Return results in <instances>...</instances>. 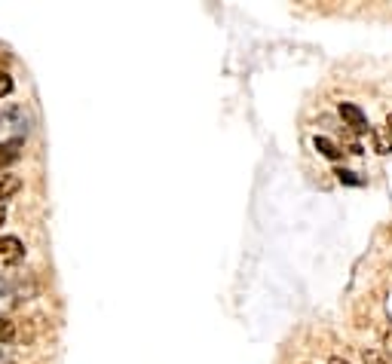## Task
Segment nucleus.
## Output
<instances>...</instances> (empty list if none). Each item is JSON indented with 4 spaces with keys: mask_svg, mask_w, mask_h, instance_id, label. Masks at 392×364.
Here are the masks:
<instances>
[{
    "mask_svg": "<svg viewBox=\"0 0 392 364\" xmlns=\"http://www.w3.org/2000/svg\"><path fill=\"white\" fill-rule=\"evenodd\" d=\"M28 113H25V107H19V104H10V107H3L0 111V135H6L10 132L13 138H25L28 135Z\"/></svg>",
    "mask_w": 392,
    "mask_h": 364,
    "instance_id": "nucleus-1",
    "label": "nucleus"
},
{
    "mask_svg": "<svg viewBox=\"0 0 392 364\" xmlns=\"http://www.w3.org/2000/svg\"><path fill=\"white\" fill-rule=\"evenodd\" d=\"M25 260V242L19 236H0V269L19 267Z\"/></svg>",
    "mask_w": 392,
    "mask_h": 364,
    "instance_id": "nucleus-2",
    "label": "nucleus"
},
{
    "mask_svg": "<svg viewBox=\"0 0 392 364\" xmlns=\"http://www.w3.org/2000/svg\"><path fill=\"white\" fill-rule=\"evenodd\" d=\"M337 111H340V117H343V122H347V126L356 132V135H365V132H371L368 129V117H365V111L359 104H352V102H340V107H337Z\"/></svg>",
    "mask_w": 392,
    "mask_h": 364,
    "instance_id": "nucleus-3",
    "label": "nucleus"
},
{
    "mask_svg": "<svg viewBox=\"0 0 392 364\" xmlns=\"http://www.w3.org/2000/svg\"><path fill=\"white\" fill-rule=\"evenodd\" d=\"M22 147H25V138H3L0 141V172H6L13 162H19Z\"/></svg>",
    "mask_w": 392,
    "mask_h": 364,
    "instance_id": "nucleus-4",
    "label": "nucleus"
},
{
    "mask_svg": "<svg viewBox=\"0 0 392 364\" xmlns=\"http://www.w3.org/2000/svg\"><path fill=\"white\" fill-rule=\"evenodd\" d=\"M313 147H316V150L322 153V157H325V159H331V162H337V159L343 157V150H340V147H337V144L331 141V138H325V135H316V138H313Z\"/></svg>",
    "mask_w": 392,
    "mask_h": 364,
    "instance_id": "nucleus-5",
    "label": "nucleus"
},
{
    "mask_svg": "<svg viewBox=\"0 0 392 364\" xmlns=\"http://www.w3.org/2000/svg\"><path fill=\"white\" fill-rule=\"evenodd\" d=\"M22 190V181L10 172H0V203H6V199H13L15 193Z\"/></svg>",
    "mask_w": 392,
    "mask_h": 364,
    "instance_id": "nucleus-6",
    "label": "nucleus"
},
{
    "mask_svg": "<svg viewBox=\"0 0 392 364\" xmlns=\"http://www.w3.org/2000/svg\"><path fill=\"white\" fill-rule=\"evenodd\" d=\"M13 340H15V322L6 319V315H0V346L13 343Z\"/></svg>",
    "mask_w": 392,
    "mask_h": 364,
    "instance_id": "nucleus-7",
    "label": "nucleus"
},
{
    "mask_svg": "<svg viewBox=\"0 0 392 364\" xmlns=\"http://www.w3.org/2000/svg\"><path fill=\"white\" fill-rule=\"evenodd\" d=\"M337 181L340 184H350V187H362V177H359L356 172H350V168H337Z\"/></svg>",
    "mask_w": 392,
    "mask_h": 364,
    "instance_id": "nucleus-8",
    "label": "nucleus"
},
{
    "mask_svg": "<svg viewBox=\"0 0 392 364\" xmlns=\"http://www.w3.org/2000/svg\"><path fill=\"white\" fill-rule=\"evenodd\" d=\"M362 358H365V364H392L389 355H383V352H377V349H365Z\"/></svg>",
    "mask_w": 392,
    "mask_h": 364,
    "instance_id": "nucleus-9",
    "label": "nucleus"
},
{
    "mask_svg": "<svg viewBox=\"0 0 392 364\" xmlns=\"http://www.w3.org/2000/svg\"><path fill=\"white\" fill-rule=\"evenodd\" d=\"M15 89V83H13V77L6 74V71H0V98H6L10 92Z\"/></svg>",
    "mask_w": 392,
    "mask_h": 364,
    "instance_id": "nucleus-10",
    "label": "nucleus"
},
{
    "mask_svg": "<svg viewBox=\"0 0 392 364\" xmlns=\"http://www.w3.org/2000/svg\"><path fill=\"white\" fill-rule=\"evenodd\" d=\"M328 364H350V361H343V358H337L334 355V358H328Z\"/></svg>",
    "mask_w": 392,
    "mask_h": 364,
    "instance_id": "nucleus-11",
    "label": "nucleus"
},
{
    "mask_svg": "<svg viewBox=\"0 0 392 364\" xmlns=\"http://www.w3.org/2000/svg\"><path fill=\"white\" fill-rule=\"evenodd\" d=\"M386 132H389V135H392V113H389V117H386Z\"/></svg>",
    "mask_w": 392,
    "mask_h": 364,
    "instance_id": "nucleus-12",
    "label": "nucleus"
},
{
    "mask_svg": "<svg viewBox=\"0 0 392 364\" xmlns=\"http://www.w3.org/2000/svg\"><path fill=\"white\" fill-rule=\"evenodd\" d=\"M386 343H389V346H392V331H389V334H386Z\"/></svg>",
    "mask_w": 392,
    "mask_h": 364,
    "instance_id": "nucleus-13",
    "label": "nucleus"
}]
</instances>
